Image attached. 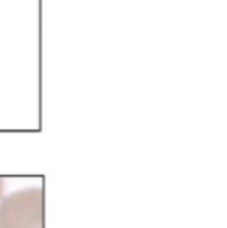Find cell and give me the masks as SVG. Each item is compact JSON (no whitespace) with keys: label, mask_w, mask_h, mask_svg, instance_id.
I'll return each instance as SVG.
<instances>
[{"label":"cell","mask_w":227,"mask_h":228,"mask_svg":"<svg viewBox=\"0 0 227 228\" xmlns=\"http://www.w3.org/2000/svg\"><path fill=\"white\" fill-rule=\"evenodd\" d=\"M0 228H44L43 188L20 189L3 198Z\"/></svg>","instance_id":"obj_1"},{"label":"cell","mask_w":227,"mask_h":228,"mask_svg":"<svg viewBox=\"0 0 227 228\" xmlns=\"http://www.w3.org/2000/svg\"><path fill=\"white\" fill-rule=\"evenodd\" d=\"M2 194H3V180L0 178V198H2Z\"/></svg>","instance_id":"obj_2"}]
</instances>
